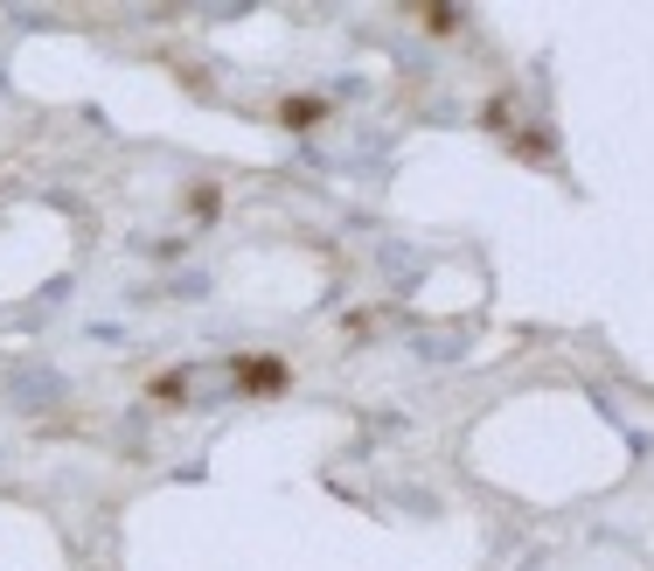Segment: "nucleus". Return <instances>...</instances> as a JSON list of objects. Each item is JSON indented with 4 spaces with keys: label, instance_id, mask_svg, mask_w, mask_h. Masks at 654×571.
<instances>
[{
    "label": "nucleus",
    "instance_id": "obj_3",
    "mask_svg": "<svg viewBox=\"0 0 654 571\" xmlns=\"http://www.w3.org/2000/svg\"><path fill=\"white\" fill-rule=\"evenodd\" d=\"M153 398H168V404L189 398V377H181V370H174V377H153Z\"/></svg>",
    "mask_w": 654,
    "mask_h": 571
},
{
    "label": "nucleus",
    "instance_id": "obj_1",
    "mask_svg": "<svg viewBox=\"0 0 654 571\" xmlns=\"http://www.w3.org/2000/svg\"><path fill=\"white\" fill-rule=\"evenodd\" d=\"M230 377H238V391H251V398H279L285 383H293V370H285L279 355H238Z\"/></svg>",
    "mask_w": 654,
    "mask_h": 571
},
{
    "label": "nucleus",
    "instance_id": "obj_4",
    "mask_svg": "<svg viewBox=\"0 0 654 571\" xmlns=\"http://www.w3.org/2000/svg\"><path fill=\"white\" fill-rule=\"evenodd\" d=\"M425 29H439V36L460 29V8H425Z\"/></svg>",
    "mask_w": 654,
    "mask_h": 571
},
{
    "label": "nucleus",
    "instance_id": "obj_2",
    "mask_svg": "<svg viewBox=\"0 0 654 571\" xmlns=\"http://www.w3.org/2000/svg\"><path fill=\"white\" fill-rule=\"evenodd\" d=\"M321 119H328V98H285V106H279L285 133H306V126H321Z\"/></svg>",
    "mask_w": 654,
    "mask_h": 571
}]
</instances>
